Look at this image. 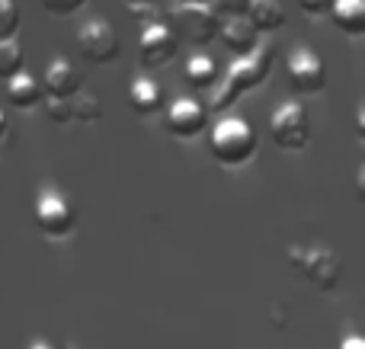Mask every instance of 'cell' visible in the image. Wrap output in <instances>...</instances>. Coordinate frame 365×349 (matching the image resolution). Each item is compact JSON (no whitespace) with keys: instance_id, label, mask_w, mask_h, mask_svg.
<instances>
[{"instance_id":"obj_2","label":"cell","mask_w":365,"mask_h":349,"mask_svg":"<svg viewBox=\"0 0 365 349\" xmlns=\"http://www.w3.org/2000/svg\"><path fill=\"white\" fill-rule=\"evenodd\" d=\"M289 260H292V269L302 273L321 292H330L343 276L340 256L330 247H324V244H295V247H289Z\"/></svg>"},{"instance_id":"obj_25","label":"cell","mask_w":365,"mask_h":349,"mask_svg":"<svg viewBox=\"0 0 365 349\" xmlns=\"http://www.w3.org/2000/svg\"><path fill=\"white\" fill-rule=\"evenodd\" d=\"M298 6H302L308 16H317V13H324L330 6V0H298Z\"/></svg>"},{"instance_id":"obj_29","label":"cell","mask_w":365,"mask_h":349,"mask_svg":"<svg viewBox=\"0 0 365 349\" xmlns=\"http://www.w3.org/2000/svg\"><path fill=\"white\" fill-rule=\"evenodd\" d=\"M125 4H132V6H148V4H154V0H125Z\"/></svg>"},{"instance_id":"obj_27","label":"cell","mask_w":365,"mask_h":349,"mask_svg":"<svg viewBox=\"0 0 365 349\" xmlns=\"http://www.w3.org/2000/svg\"><path fill=\"white\" fill-rule=\"evenodd\" d=\"M6 141H10V122H6V113L0 109V151L6 147Z\"/></svg>"},{"instance_id":"obj_5","label":"cell","mask_w":365,"mask_h":349,"mask_svg":"<svg viewBox=\"0 0 365 349\" xmlns=\"http://www.w3.org/2000/svg\"><path fill=\"white\" fill-rule=\"evenodd\" d=\"M173 26L170 29L177 32V38L182 36L189 45H208L218 38V26L221 19L215 16V10L208 4H180L177 10H173Z\"/></svg>"},{"instance_id":"obj_16","label":"cell","mask_w":365,"mask_h":349,"mask_svg":"<svg viewBox=\"0 0 365 349\" xmlns=\"http://www.w3.org/2000/svg\"><path fill=\"white\" fill-rule=\"evenodd\" d=\"M6 96H10L13 106L32 109L38 100H42V83H38L29 71H16L13 77H6Z\"/></svg>"},{"instance_id":"obj_30","label":"cell","mask_w":365,"mask_h":349,"mask_svg":"<svg viewBox=\"0 0 365 349\" xmlns=\"http://www.w3.org/2000/svg\"><path fill=\"white\" fill-rule=\"evenodd\" d=\"M177 4H208V0H177Z\"/></svg>"},{"instance_id":"obj_6","label":"cell","mask_w":365,"mask_h":349,"mask_svg":"<svg viewBox=\"0 0 365 349\" xmlns=\"http://www.w3.org/2000/svg\"><path fill=\"white\" fill-rule=\"evenodd\" d=\"M32 215H36L38 231H45L48 237H64L71 228H74V205L55 186H45L36 196V205H32Z\"/></svg>"},{"instance_id":"obj_8","label":"cell","mask_w":365,"mask_h":349,"mask_svg":"<svg viewBox=\"0 0 365 349\" xmlns=\"http://www.w3.org/2000/svg\"><path fill=\"white\" fill-rule=\"evenodd\" d=\"M285 74H289V83L295 87V93H321L324 83H327L324 58L308 45H298V48L289 51Z\"/></svg>"},{"instance_id":"obj_18","label":"cell","mask_w":365,"mask_h":349,"mask_svg":"<svg viewBox=\"0 0 365 349\" xmlns=\"http://www.w3.org/2000/svg\"><path fill=\"white\" fill-rule=\"evenodd\" d=\"M100 115H103V106L93 93H87V90L81 87L74 96H71V122L90 125V122H100Z\"/></svg>"},{"instance_id":"obj_15","label":"cell","mask_w":365,"mask_h":349,"mask_svg":"<svg viewBox=\"0 0 365 349\" xmlns=\"http://www.w3.org/2000/svg\"><path fill=\"white\" fill-rule=\"evenodd\" d=\"M128 103L135 106L138 115H154L164 106V90H160L151 77H135V80L128 83Z\"/></svg>"},{"instance_id":"obj_21","label":"cell","mask_w":365,"mask_h":349,"mask_svg":"<svg viewBox=\"0 0 365 349\" xmlns=\"http://www.w3.org/2000/svg\"><path fill=\"white\" fill-rule=\"evenodd\" d=\"M19 29V6L13 0H0V38L16 36Z\"/></svg>"},{"instance_id":"obj_20","label":"cell","mask_w":365,"mask_h":349,"mask_svg":"<svg viewBox=\"0 0 365 349\" xmlns=\"http://www.w3.org/2000/svg\"><path fill=\"white\" fill-rule=\"evenodd\" d=\"M205 90H208V106H212V109H231L234 100L240 96L227 80H215L212 87H205Z\"/></svg>"},{"instance_id":"obj_17","label":"cell","mask_w":365,"mask_h":349,"mask_svg":"<svg viewBox=\"0 0 365 349\" xmlns=\"http://www.w3.org/2000/svg\"><path fill=\"white\" fill-rule=\"evenodd\" d=\"M186 80L192 83V87H199V90H205V87H212L215 80H218V64H215V58L212 55H192L186 61Z\"/></svg>"},{"instance_id":"obj_4","label":"cell","mask_w":365,"mask_h":349,"mask_svg":"<svg viewBox=\"0 0 365 349\" xmlns=\"http://www.w3.org/2000/svg\"><path fill=\"white\" fill-rule=\"evenodd\" d=\"M77 48L87 61L93 64H113L115 58L122 55V42H119V32H115L113 23L106 19L93 16L77 29Z\"/></svg>"},{"instance_id":"obj_14","label":"cell","mask_w":365,"mask_h":349,"mask_svg":"<svg viewBox=\"0 0 365 349\" xmlns=\"http://www.w3.org/2000/svg\"><path fill=\"white\" fill-rule=\"evenodd\" d=\"M330 16L334 26L346 36H362L365 32V0H330Z\"/></svg>"},{"instance_id":"obj_12","label":"cell","mask_w":365,"mask_h":349,"mask_svg":"<svg viewBox=\"0 0 365 349\" xmlns=\"http://www.w3.org/2000/svg\"><path fill=\"white\" fill-rule=\"evenodd\" d=\"M218 38L225 42V48L231 51L234 58H244L257 48L259 32L247 16H227V19H221V26H218Z\"/></svg>"},{"instance_id":"obj_24","label":"cell","mask_w":365,"mask_h":349,"mask_svg":"<svg viewBox=\"0 0 365 349\" xmlns=\"http://www.w3.org/2000/svg\"><path fill=\"white\" fill-rule=\"evenodd\" d=\"M83 4H87V0H42V6L48 13H55V16H71V13L81 10Z\"/></svg>"},{"instance_id":"obj_28","label":"cell","mask_w":365,"mask_h":349,"mask_svg":"<svg viewBox=\"0 0 365 349\" xmlns=\"http://www.w3.org/2000/svg\"><path fill=\"white\" fill-rule=\"evenodd\" d=\"M26 349H58V346H51L48 340H42V337H38V340H32V343L26 346Z\"/></svg>"},{"instance_id":"obj_13","label":"cell","mask_w":365,"mask_h":349,"mask_svg":"<svg viewBox=\"0 0 365 349\" xmlns=\"http://www.w3.org/2000/svg\"><path fill=\"white\" fill-rule=\"evenodd\" d=\"M247 19L257 26V32H276L285 26L282 0H247Z\"/></svg>"},{"instance_id":"obj_23","label":"cell","mask_w":365,"mask_h":349,"mask_svg":"<svg viewBox=\"0 0 365 349\" xmlns=\"http://www.w3.org/2000/svg\"><path fill=\"white\" fill-rule=\"evenodd\" d=\"M208 6L215 10V16H218V19L244 16V13H247V0H208Z\"/></svg>"},{"instance_id":"obj_19","label":"cell","mask_w":365,"mask_h":349,"mask_svg":"<svg viewBox=\"0 0 365 349\" xmlns=\"http://www.w3.org/2000/svg\"><path fill=\"white\" fill-rule=\"evenodd\" d=\"M16 71H23V45L13 36L0 38V80L13 77Z\"/></svg>"},{"instance_id":"obj_7","label":"cell","mask_w":365,"mask_h":349,"mask_svg":"<svg viewBox=\"0 0 365 349\" xmlns=\"http://www.w3.org/2000/svg\"><path fill=\"white\" fill-rule=\"evenodd\" d=\"M272 58H276V45L266 38V42H257V48L250 51V55L244 58H234V64L227 68L225 80L231 83L237 93H247V90L259 87V83L266 80V74H269L272 68Z\"/></svg>"},{"instance_id":"obj_10","label":"cell","mask_w":365,"mask_h":349,"mask_svg":"<svg viewBox=\"0 0 365 349\" xmlns=\"http://www.w3.org/2000/svg\"><path fill=\"white\" fill-rule=\"evenodd\" d=\"M164 122H167V132L170 135H177V138H192V135L205 132L208 113L199 100H192V96H177V100L167 106Z\"/></svg>"},{"instance_id":"obj_3","label":"cell","mask_w":365,"mask_h":349,"mask_svg":"<svg viewBox=\"0 0 365 349\" xmlns=\"http://www.w3.org/2000/svg\"><path fill=\"white\" fill-rule=\"evenodd\" d=\"M269 135L282 151H304L311 141V115L302 103H282L269 119Z\"/></svg>"},{"instance_id":"obj_11","label":"cell","mask_w":365,"mask_h":349,"mask_svg":"<svg viewBox=\"0 0 365 349\" xmlns=\"http://www.w3.org/2000/svg\"><path fill=\"white\" fill-rule=\"evenodd\" d=\"M81 87H83V74L77 71V64L68 61L64 55L51 58L48 68H45V77H42V93L71 100V96H74Z\"/></svg>"},{"instance_id":"obj_22","label":"cell","mask_w":365,"mask_h":349,"mask_svg":"<svg viewBox=\"0 0 365 349\" xmlns=\"http://www.w3.org/2000/svg\"><path fill=\"white\" fill-rule=\"evenodd\" d=\"M45 113H48L51 122L64 125V122H71V100H61V96H48V100H45Z\"/></svg>"},{"instance_id":"obj_26","label":"cell","mask_w":365,"mask_h":349,"mask_svg":"<svg viewBox=\"0 0 365 349\" xmlns=\"http://www.w3.org/2000/svg\"><path fill=\"white\" fill-rule=\"evenodd\" d=\"M340 349H365V337H359V333H346V337L340 340Z\"/></svg>"},{"instance_id":"obj_9","label":"cell","mask_w":365,"mask_h":349,"mask_svg":"<svg viewBox=\"0 0 365 349\" xmlns=\"http://www.w3.org/2000/svg\"><path fill=\"white\" fill-rule=\"evenodd\" d=\"M180 48L177 32L167 23H148L141 29V42H138V55L145 68H164Z\"/></svg>"},{"instance_id":"obj_1","label":"cell","mask_w":365,"mask_h":349,"mask_svg":"<svg viewBox=\"0 0 365 349\" xmlns=\"http://www.w3.org/2000/svg\"><path fill=\"white\" fill-rule=\"evenodd\" d=\"M208 147H212L215 160H221L227 167H237L244 160H250L253 151H257V132L240 115H225L221 122H215Z\"/></svg>"}]
</instances>
